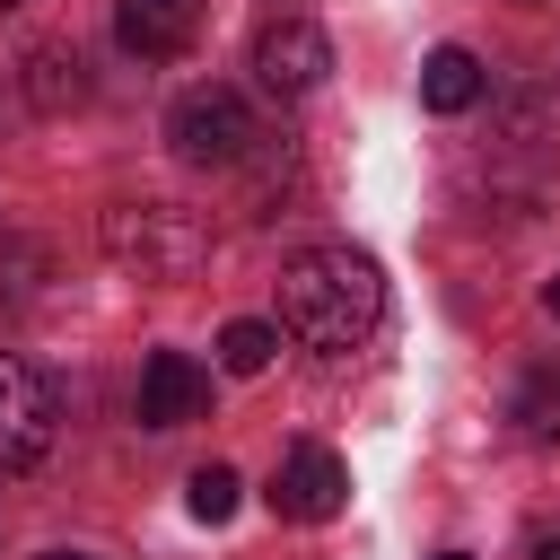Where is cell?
Segmentation results:
<instances>
[{
  "label": "cell",
  "instance_id": "1",
  "mask_svg": "<svg viewBox=\"0 0 560 560\" xmlns=\"http://www.w3.org/2000/svg\"><path fill=\"white\" fill-rule=\"evenodd\" d=\"M385 324V271L359 245H306L280 271V332L306 350H359Z\"/></svg>",
  "mask_w": 560,
  "mask_h": 560
},
{
  "label": "cell",
  "instance_id": "2",
  "mask_svg": "<svg viewBox=\"0 0 560 560\" xmlns=\"http://www.w3.org/2000/svg\"><path fill=\"white\" fill-rule=\"evenodd\" d=\"M105 254L140 280H192L210 262V219L184 201H122L105 210Z\"/></svg>",
  "mask_w": 560,
  "mask_h": 560
},
{
  "label": "cell",
  "instance_id": "3",
  "mask_svg": "<svg viewBox=\"0 0 560 560\" xmlns=\"http://www.w3.org/2000/svg\"><path fill=\"white\" fill-rule=\"evenodd\" d=\"M166 140H175V158L184 166H210V175H228V166H245L254 158V114H245V96L236 88H184L175 96V114H166Z\"/></svg>",
  "mask_w": 560,
  "mask_h": 560
},
{
  "label": "cell",
  "instance_id": "4",
  "mask_svg": "<svg viewBox=\"0 0 560 560\" xmlns=\"http://www.w3.org/2000/svg\"><path fill=\"white\" fill-rule=\"evenodd\" d=\"M52 429H61V394H52V376H44L35 359L0 350V481H9V472H35L44 446H52Z\"/></svg>",
  "mask_w": 560,
  "mask_h": 560
},
{
  "label": "cell",
  "instance_id": "5",
  "mask_svg": "<svg viewBox=\"0 0 560 560\" xmlns=\"http://www.w3.org/2000/svg\"><path fill=\"white\" fill-rule=\"evenodd\" d=\"M271 508H280L289 525H332V516L350 508V472H341V455H332V446H289L280 472H271Z\"/></svg>",
  "mask_w": 560,
  "mask_h": 560
},
{
  "label": "cell",
  "instance_id": "6",
  "mask_svg": "<svg viewBox=\"0 0 560 560\" xmlns=\"http://www.w3.org/2000/svg\"><path fill=\"white\" fill-rule=\"evenodd\" d=\"M324 70H332L324 26L280 18V26H262V35H254V79H262L271 96H315V88H324Z\"/></svg>",
  "mask_w": 560,
  "mask_h": 560
},
{
  "label": "cell",
  "instance_id": "7",
  "mask_svg": "<svg viewBox=\"0 0 560 560\" xmlns=\"http://www.w3.org/2000/svg\"><path fill=\"white\" fill-rule=\"evenodd\" d=\"M131 411H140V429H184V420H201V411H210V376H201L184 350H158V359L140 368Z\"/></svg>",
  "mask_w": 560,
  "mask_h": 560
},
{
  "label": "cell",
  "instance_id": "8",
  "mask_svg": "<svg viewBox=\"0 0 560 560\" xmlns=\"http://www.w3.org/2000/svg\"><path fill=\"white\" fill-rule=\"evenodd\" d=\"M114 35L140 61H175L201 35V0H114Z\"/></svg>",
  "mask_w": 560,
  "mask_h": 560
},
{
  "label": "cell",
  "instance_id": "9",
  "mask_svg": "<svg viewBox=\"0 0 560 560\" xmlns=\"http://www.w3.org/2000/svg\"><path fill=\"white\" fill-rule=\"evenodd\" d=\"M18 88H26V105H35V114H70V105H88V52H79V44H61V35H44V44H26Z\"/></svg>",
  "mask_w": 560,
  "mask_h": 560
},
{
  "label": "cell",
  "instance_id": "10",
  "mask_svg": "<svg viewBox=\"0 0 560 560\" xmlns=\"http://www.w3.org/2000/svg\"><path fill=\"white\" fill-rule=\"evenodd\" d=\"M481 88H490V70H481L464 44H438V52L420 61V105H429V114H472Z\"/></svg>",
  "mask_w": 560,
  "mask_h": 560
},
{
  "label": "cell",
  "instance_id": "11",
  "mask_svg": "<svg viewBox=\"0 0 560 560\" xmlns=\"http://www.w3.org/2000/svg\"><path fill=\"white\" fill-rule=\"evenodd\" d=\"M508 420H516L525 438H560V368H525V385H516Z\"/></svg>",
  "mask_w": 560,
  "mask_h": 560
},
{
  "label": "cell",
  "instance_id": "12",
  "mask_svg": "<svg viewBox=\"0 0 560 560\" xmlns=\"http://www.w3.org/2000/svg\"><path fill=\"white\" fill-rule=\"evenodd\" d=\"M271 350H280V324L236 315V324L219 332V368H228V376H262V368H271Z\"/></svg>",
  "mask_w": 560,
  "mask_h": 560
},
{
  "label": "cell",
  "instance_id": "13",
  "mask_svg": "<svg viewBox=\"0 0 560 560\" xmlns=\"http://www.w3.org/2000/svg\"><path fill=\"white\" fill-rule=\"evenodd\" d=\"M236 499H245V481H236L228 464H201V472L184 481V508H192L201 525H228V516H236Z\"/></svg>",
  "mask_w": 560,
  "mask_h": 560
},
{
  "label": "cell",
  "instance_id": "14",
  "mask_svg": "<svg viewBox=\"0 0 560 560\" xmlns=\"http://www.w3.org/2000/svg\"><path fill=\"white\" fill-rule=\"evenodd\" d=\"M534 560H560V534H534Z\"/></svg>",
  "mask_w": 560,
  "mask_h": 560
},
{
  "label": "cell",
  "instance_id": "15",
  "mask_svg": "<svg viewBox=\"0 0 560 560\" xmlns=\"http://www.w3.org/2000/svg\"><path fill=\"white\" fill-rule=\"evenodd\" d=\"M542 306H551V324H560V280H551V289H542Z\"/></svg>",
  "mask_w": 560,
  "mask_h": 560
},
{
  "label": "cell",
  "instance_id": "16",
  "mask_svg": "<svg viewBox=\"0 0 560 560\" xmlns=\"http://www.w3.org/2000/svg\"><path fill=\"white\" fill-rule=\"evenodd\" d=\"M44 560H96V551H44Z\"/></svg>",
  "mask_w": 560,
  "mask_h": 560
},
{
  "label": "cell",
  "instance_id": "17",
  "mask_svg": "<svg viewBox=\"0 0 560 560\" xmlns=\"http://www.w3.org/2000/svg\"><path fill=\"white\" fill-rule=\"evenodd\" d=\"M438 560H464V551H438Z\"/></svg>",
  "mask_w": 560,
  "mask_h": 560
},
{
  "label": "cell",
  "instance_id": "18",
  "mask_svg": "<svg viewBox=\"0 0 560 560\" xmlns=\"http://www.w3.org/2000/svg\"><path fill=\"white\" fill-rule=\"evenodd\" d=\"M534 9H551V0H534Z\"/></svg>",
  "mask_w": 560,
  "mask_h": 560
},
{
  "label": "cell",
  "instance_id": "19",
  "mask_svg": "<svg viewBox=\"0 0 560 560\" xmlns=\"http://www.w3.org/2000/svg\"><path fill=\"white\" fill-rule=\"evenodd\" d=\"M0 9H9V0H0Z\"/></svg>",
  "mask_w": 560,
  "mask_h": 560
}]
</instances>
